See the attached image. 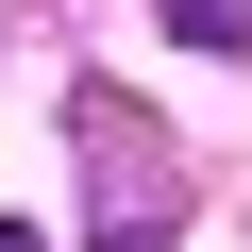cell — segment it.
<instances>
[{
  "mask_svg": "<svg viewBox=\"0 0 252 252\" xmlns=\"http://www.w3.org/2000/svg\"><path fill=\"white\" fill-rule=\"evenodd\" d=\"M84 152H118V185H101V252H168L185 235V185L135 152V118H118V84H84Z\"/></svg>",
  "mask_w": 252,
  "mask_h": 252,
  "instance_id": "obj_1",
  "label": "cell"
},
{
  "mask_svg": "<svg viewBox=\"0 0 252 252\" xmlns=\"http://www.w3.org/2000/svg\"><path fill=\"white\" fill-rule=\"evenodd\" d=\"M152 17H168L185 51H252V0H152Z\"/></svg>",
  "mask_w": 252,
  "mask_h": 252,
  "instance_id": "obj_2",
  "label": "cell"
},
{
  "mask_svg": "<svg viewBox=\"0 0 252 252\" xmlns=\"http://www.w3.org/2000/svg\"><path fill=\"white\" fill-rule=\"evenodd\" d=\"M0 252H51V235H34V219H0Z\"/></svg>",
  "mask_w": 252,
  "mask_h": 252,
  "instance_id": "obj_3",
  "label": "cell"
}]
</instances>
